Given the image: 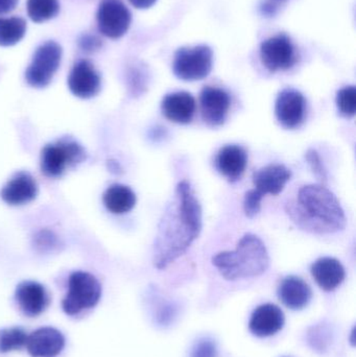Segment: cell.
I'll list each match as a JSON object with an SVG mask.
<instances>
[{"instance_id": "1", "label": "cell", "mask_w": 356, "mask_h": 357, "mask_svg": "<svg viewBox=\"0 0 356 357\" xmlns=\"http://www.w3.org/2000/svg\"><path fill=\"white\" fill-rule=\"evenodd\" d=\"M202 231V208L187 181L177 185L158 226L154 264L167 268L181 257Z\"/></svg>"}, {"instance_id": "2", "label": "cell", "mask_w": 356, "mask_h": 357, "mask_svg": "<svg viewBox=\"0 0 356 357\" xmlns=\"http://www.w3.org/2000/svg\"><path fill=\"white\" fill-rule=\"evenodd\" d=\"M286 211L298 226L309 232L330 234L346 227V215L336 195L323 185L311 184L299 190Z\"/></svg>"}, {"instance_id": "3", "label": "cell", "mask_w": 356, "mask_h": 357, "mask_svg": "<svg viewBox=\"0 0 356 357\" xmlns=\"http://www.w3.org/2000/svg\"><path fill=\"white\" fill-rule=\"evenodd\" d=\"M212 264L226 280L261 276L269 268L270 257L263 241L256 235H244L234 251L222 252Z\"/></svg>"}, {"instance_id": "4", "label": "cell", "mask_w": 356, "mask_h": 357, "mask_svg": "<svg viewBox=\"0 0 356 357\" xmlns=\"http://www.w3.org/2000/svg\"><path fill=\"white\" fill-rule=\"evenodd\" d=\"M102 287L93 275L75 272L68 279V291L62 301V307L68 316H77L84 310L93 308L100 301Z\"/></svg>"}, {"instance_id": "5", "label": "cell", "mask_w": 356, "mask_h": 357, "mask_svg": "<svg viewBox=\"0 0 356 357\" xmlns=\"http://www.w3.org/2000/svg\"><path fill=\"white\" fill-rule=\"evenodd\" d=\"M86 151L79 142L64 138L44 146L41 153V171L46 177H60L67 167H75L85 160Z\"/></svg>"}, {"instance_id": "6", "label": "cell", "mask_w": 356, "mask_h": 357, "mask_svg": "<svg viewBox=\"0 0 356 357\" xmlns=\"http://www.w3.org/2000/svg\"><path fill=\"white\" fill-rule=\"evenodd\" d=\"M213 52L206 45L180 48L173 59V70L182 81H200L212 70Z\"/></svg>"}, {"instance_id": "7", "label": "cell", "mask_w": 356, "mask_h": 357, "mask_svg": "<svg viewBox=\"0 0 356 357\" xmlns=\"http://www.w3.org/2000/svg\"><path fill=\"white\" fill-rule=\"evenodd\" d=\"M62 60V48L56 42L48 41L40 45L25 71V79L33 88L49 85Z\"/></svg>"}, {"instance_id": "8", "label": "cell", "mask_w": 356, "mask_h": 357, "mask_svg": "<svg viewBox=\"0 0 356 357\" xmlns=\"http://www.w3.org/2000/svg\"><path fill=\"white\" fill-rule=\"evenodd\" d=\"M96 20L102 35L110 39H118L129 31L132 15L123 0H102Z\"/></svg>"}, {"instance_id": "9", "label": "cell", "mask_w": 356, "mask_h": 357, "mask_svg": "<svg viewBox=\"0 0 356 357\" xmlns=\"http://www.w3.org/2000/svg\"><path fill=\"white\" fill-rule=\"evenodd\" d=\"M261 59L268 70L276 73L290 69L296 63V52L290 38L280 33L263 42Z\"/></svg>"}, {"instance_id": "10", "label": "cell", "mask_w": 356, "mask_h": 357, "mask_svg": "<svg viewBox=\"0 0 356 357\" xmlns=\"http://www.w3.org/2000/svg\"><path fill=\"white\" fill-rule=\"evenodd\" d=\"M68 87L77 98L88 100L98 96L102 88V77L92 63L81 60L75 63L68 77Z\"/></svg>"}, {"instance_id": "11", "label": "cell", "mask_w": 356, "mask_h": 357, "mask_svg": "<svg viewBox=\"0 0 356 357\" xmlns=\"http://www.w3.org/2000/svg\"><path fill=\"white\" fill-rule=\"evenodd\" d=\"M305 108L307 102L301 92L295 89H284L276 100V117L282 127L295 129L304 121Z\"/></svg>"}, {"instance_id": "12", "label": "cell", "mask_w": 356, "mask_h": 357, "mask_svg": "<svg viewBox=\"0 0 356 357\" xmlns=\"http://www.w3.org/2000/svg\"><path fill=\"white\" fill-rule=\"evenodd\" d=\"M203 121L210 127L224 125L231 106L229 94L217 87L203 88L200 96Z\"/></svg>"}, {"instance_id": "13", "label": "cell", "mask_w": 356, "mask_h": 357, "mask_svg": "<svg viewBox=\"0 0 356 357\" xmlns=\"http://www.w3.org/2000/svg\"><path fill=\"white\" fill-rule=\"evenodd\" d=\"M65 339L60 331L52 327L37 329L27 335V352L33 357H56L62 352Z\"/></svg>"}, {"instance_id": "14", "label": "cell", "mask_w": 356, "mask_h": 357, "mask_svg": "<svg viewBox=\"0 0 356 357\" xmlns=\"http://www.w3.org/2000/svg\"><path fill=\"white\" fill-rule=\"evenodd\" d=\"M284 322L286 318L281 308L274 304H263L253 312L249 329L255 337H272L284 328Z\"/></svg>"}, {"instance_id": "15", "label": "cell", "mask_w": 356, "mask_h": 357, "mask_svg": "<svg viewBox=\"0 0 356 357\" xmlns=\"http://www.w3.org/2000/svg\"><path fill=\"white\" fill-rule=\"evenodd\" d=\"M15 298L23 314L31 318L40 316L49 304L45 287L35 281L20 283L17 287Z\"/></svg>"}, {"instance_id": "16", "label": "cell", "mask_w": 356, "mask_h": 357, "mask_svg": "<svg viewBox=\"0 0 356 357\" xmlns=\"http://www.w3.org/2000/svg\"><path fill=\"white\" fill-rule=\"evenodd\" d=\"M38 195L35 178L26 172L16 174L1 189L0 197L8 205L21 206L33 201Z\"/></svg>"}, {"instance_id": "17", "label": "cell", "mask_w": 356, "mask_h": 357, "mask_svg": "<svg viewBox=\"0 0 356 357\" xmlns=\"http://www.w3.org/2000/svg\"><path fill=\"white\" fill-rule=\"evenodd\" d=\"M292 178V172L284 165H270L253 174L255 190L263 197L277 195Z\"/></svg>"}, {"instance_id": "18", "label": "cell", "mask_w": 356, "mask_h": 357, "mask_svg": "<svg viewBox=\"0 0 356 357\" xmlns=\"http://www.w3.org/2000/svg\"><path fill=\"white\" fill-rule=\"evenodd\" d=\"M248 165V154L242 146L236 144L224 146L217 156V167L229 182L240 180Z\"/></svg>"}, {"instance_id": "19", "label": "cell", "mask_w": 356, "mask_h": 357, "mask_svg": "<svg viewBox=\"0 0 356 357\" xmlns=\"http://www.w3.org/2000/svg\"><path fill=\"white\" fill-rule=\"evenodd\" d=\"M277 293L280 301L293 310L307 307L313 298V291L309 285L296 276L286 277L280 282Z\"/></svg>"}, {"instance_id": "20", "label": "cell", "mask_w": 356, "mask_h": 357, "mask_svg": "<svg viewBox=\"0 0 356 357\" xmlns=\"http://www.w3.org/2000/svg\"><path fill=\"white\" fill-rule=\"evenodd\" d=\"M163 114L169 121L186 125L194 119L196 112V100L187 92H175L167 94L162 100Z\"/></svg>"}, {"instance_id": "21", "label": "cell", "mask_w": 356, "mask_h": 357, "mask_svg": "<svg viewBox=\"0 0 356 357\" xmlns=\"http://www.w3.org/2000/svg\"><path fill=\"white\" fill-rule=\"evenodd\" d=\"M311 271L316 282L326 291H334L340 287L346 276L343 264L332 257L320 258L314 262Z\"/></svg>"}, {"instance_id": "22", "label": "cell", "mask_w": 356, "mask_h": 357, "mask_svg": "<svg viewBox=\"0 0 356 357\" xmlns=\"http://www.w3.org/2000/svg\"><path fill=\"white\" fill-rule=\"evenodd\" d=\"M102 202L109 211L114 214H125L136 205V195L125 185H111L105 191Z\"/></svg>"}, {"instance_id": "23", "label": "cell", "mask_w": 356, "mask_h": 357, "mask_svg": "<svg viewBox=\"0 0 356 357\" xmlns=\"http://www.w3.org/2000/svg\"><path fill=\"white\" fill-rule=\"evenodd\" d=\"M26 22L20 17L0 18V46L16 45L24 38L26 33Z\"/></svg>"}, {"instance_id": "24", "label": "cell", "mask_w": 356, "mask_h": 357, "mask_svg": "<svg viewBox=\"0 0 356 357\" xmlns=\"http://www.w3.org/2000/svg\"><path fill=\"white\" fill-rule=\"evenodd\" d=\"M27 15L36 23L45 22L60 12L59 0H27Z\"/></svg>"}, {"instance_id": "25", "label": "cell", "mask_w": 356, "mask_h": 357, "mask_svg": "<svg viewBox=\"0 0 356 357\" xmlns=\"http://www.w3.org/2000/svg\"><path fill=\"white\" fill-rule=\"evenodd\" d=\"M27 335L20 327H12L0 331V352L16 351L25 347Z\"/></svg>"}, {"instance_id": "26", "label": "cell", "mask_w": 356, "mask_h": 357, "mask_svg": "<svg viewBox=\"0 0 356 357\" xmlns=\"http://www.w3.org/2000/svg\"><path fill=\"white\" fill-rule=\"evenodd\" d=\"M336 106L339 112L347 119L355 116L356 113V89L355 86L343 88L336 94Z\"/></svg>"}, {"instance_id": "27", "label": "cell", "mask_w": 356, "mask_h": 357, "mask_svg": "<svg viewBox=\"0 0 356 357\" xmlns=\"http://www.w3.org/2000/svg\"><path fill=\"white\" fill-rule=\"evenodd\" d=\"M263 197L255 189H251L245 195L244 211L248 218H255L261 212Z\"/></svg>"}, {"instance_id": "28", "label": "cell", "mask_w": 356, "mask_h": 357, "mask_svg": "<svg viewBox=\"0 0 356 357\" xmlns=\"http://www.w3.org/2000/svg\"><path fill=\"white\" fill-rule=\"evenodd\" d=\"M190 357H217V346L213 340L202 339L192 347Z\"/></svg>"}, {"instance_id": "29", "label": "cell", "mask_w": 356, "mask_h": 357, "mask_svg": "<svg viewBox=\"0 0 356 357\" xmlns=\"http://www.w3.org/2000/svg\"><path fill=\"white\" fill-rule=\"evenodd\" d=\"M305 158H307V163H309L316 177L319 178V180L326 182L327 181V172H326L325 167H324L319 154L315 150H309L307 155H305Z\"/></svg>"}, {"instance_id": "30", "label": "cell", "mask_w": 356, "mask_h": 357, "mask_svg": "<svg viewBox=\"0 0 356 357\" xmlns=\"http://www.w3.org/2000/svg\"><path fill=\"white\" fill-rule=\"evenodd\" d=\"M79 47L86 52H93L102 46V42L96 36L83 35L79 40Z\"/></svg>"}, {"instance_id": "31", "label": "cell", "mask_w": 356, "mask_h": 357, "mask_svg": "<svg viewBox=\"0 0 356 357\" xmlns=\"http://www.w3.org/2000/svg\"><path fill=\"white\" fill-rule=\"evenodd\" d=\"M259 10H261V14H263V16H274L276 12H277V3L272 1V0H267V1H263V3L261 4Z\"/></svg>"}, {"instance_id": "32", "label": "cell", "mask_w": 356, "mask_h": 357, "mask_svg": "<svg viewBox=\"0 0 356 357\" xmlns=\"http://www.w3.org/2000/svg\"><path fill=\"white\" fill-rule=\"evenodd\" d=\"M18 3V0H0V15L12 12Z\"/></svg>"}, {"instance_id": "33", "label": "cell", "mask_w": 356, "mask_h": 357, "mask_svg": "<svg viewBox=\"0 0 356 357\" xmlns=\"http://www.w3.org/2000/svg\"><path fill=\"white\" fill-rule=\"evenodd\" d=\"M132 6L139 10H146L156 3L157 0H129Z\"/></svg>"}, {"instance_id": "34", "label": "cell", "mask_w": 356, "mask_h": 357, "mask_svg": "<svg viewBox=\"0 0 356 357\" xmlns=\"http://www.w3.org/2000/svg\"><path fill=\"white\" fill-rule=\"evenodd\" d=\"M272 1L275 2V3H280V2H284L286 1V0H272Z\"/></svg>"}]
</instances>
